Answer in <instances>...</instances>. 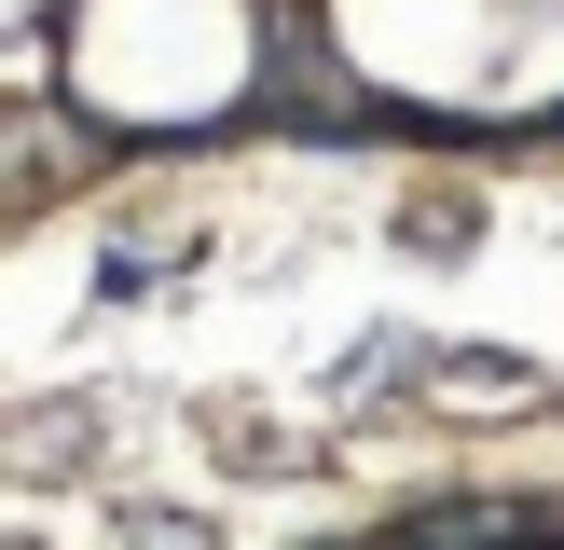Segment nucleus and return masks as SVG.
Here are the masks:
<instances>
[{
	"label": "nucleus",
	"instance_id": "1",
	"mask_svg": "<svg viewBox=\"0 0 564 550\" xmlns=\"http://www.w3.org/2000/svg\"><path fill=\"white\" fill-rule=\"evenodd\" d=\"M551 537H564V509H538V495H455V509L400 522L386 550H551Z\"/></svg>",
	"mask_w": 564,
	"mask_h": 550
}]
</instances>
